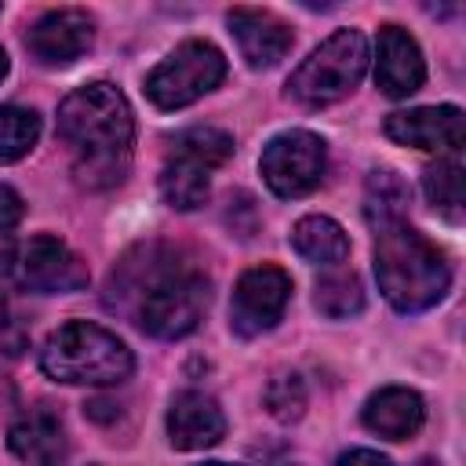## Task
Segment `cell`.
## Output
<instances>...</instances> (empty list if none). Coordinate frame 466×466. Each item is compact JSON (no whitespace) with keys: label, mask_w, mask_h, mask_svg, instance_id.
Masks as SVG:
<instances>
[{"label":"cell","mask_w":466,"mask_h":466,"mask_svg":"<svg viewBox=\"0 0 466 466\" xmlns=\"http://www.w3.org/2000/svg\"><path fill=\"white\" fill-rule=\"evenodd\" d=\"M106 302L131 313L135 324L153 339H182L208 309V277L182 258L178 248L149 240L116 262Z\"/></svg>","instance_id":"6da1fadb"},{"label":"cell","mask_w":466,"mask_h":466,"mask_svg":"<svg viewBox=\"0 0 466 466\" xmlns=\"http://www.w3.org/2000/svg\"><path fill=\"white\" fill-rule=\"evenodd\" d=\"M58 135L73 153V171L87 189L120 186L131 167V142H135V116L127 98L95 80L76 87L58 106Z\"/></svg>","instance_id":"7a4b0ae2"},{"label":"cell","mask_w":466,"mask_h":466,"mask_svg":"<svg viewBox=\"0 0 466 466\" xmlns=\"http://www.w3.org/2000/svg\"><path fill=\"white\" fill-rule=\"evenodd\" d=\"M375 277L386 302L400 313H422L448 295L451 266L444 251L408 222L375 229Z\"/></svg>","instance_id":"3957f363"},{"label":"cell","mask_w":466,"mask_h":466,"mask_svg":"<svg viewBox=\"0 0 466 466\" xmlns=\"http://www.w3.org/2000/svg\"><path fill=\"white\" fill-rule=\"evenodd\" d=\"M131 350L106 328L69 320L55 328L40 346V371L69 386H116L131 375Z\"/></svg>","instance_id":"277c9868"},{"label":"cell","mask_w":466,"mask_h":466,"mask_svg":"<svg viewBox=\"0 0 466 466\" xmlns=\"http://www.w3.org/2000/svg\"><path fill=\"white\" fill-rule=\"evenodd\" d=\"M368 69V40L360 29H339L320 47L309 51V58L291 73L288 91L302 106H331L346 98Z\"/></svg>","instance_id":"5b68a950"},{"label":"cell","mask_w":466,"mask_h":466,"mask_svg":"<svg viewBox=\"0 0 466 466\" xmlns=\"http://www.w3.org/2000/svg\"><path fill=\"white\" fill-rule=\"evenodd\" d=\"M0 277L22 291L62 295L87 284V266L58 237H29L0 251Z\"/></svg>","instance_id":"8992f818"},{"label":"cell","mask_w":466,"mask_h":466,"mask_svg":"<svg viewBox=\"0 0 466 466\" xmlns=\"http://www.w3.org/2000/svg\"><path fill=\"white\" fill-rule=\"evenodd\" d=\"M222 76H226L222 51L208 40H186L160 66H153V73L146 76V95L160 109H182L200 95L215 91Z\"/></svg>","instance_id":"52a82bcc"},{"label":"cell","mask_w":466,"mask_h":466,"mask_svg":"<svg viewBox=\"0 0 466 466\" xmlns=\"http://www.w3.org/2000/svg\"><path fill=\"white\" fill-rule=\"evenodd\" d=\"M262 178L277 197H306L324 182L328 146L313 131H284L262 149Z\"/></svg>","instance_id":"ba28073f"},{"label":"cell","mask_w":466,"mask_h":466,"mask_svg":"<svg viewBox=\"0 0 466 466\" xmlns=\"http://www.w3.org/2000/svg\"><path fill=\"white\" fill-rule=\"evenodd\" d=\"M291 299V277L280 266H255L248 269L237 288H233V302H229V324L237 335L255 339L269 328H277V320L284 317Z\"/></svg>","instance_id":"9c48e42d"},{"label":"cell","mask_w":466,"mask_h":466,"mask_svg":"<svg viewBox=\"0 0 466 466\" xmlns=\"http://www.w3.org/2000/svg\"><path fill=\"white\" fill-rule=\"evenodd\" d=\"M386 138L397 146H415L430 153H448L455 157L462 149L466 127H462V109L459 106H419V109H400L390 113L382 124Z\"/></svg>","instance_id":"30bf717a"},{"label":"cell","mask_w":466,"mask_h":466,"mask_svg":"<svg viewBox=\"0 0 466 466\" xmlns=\"http://www.w3.org/2000/svg\"><path fill=\"white\" fill-rule=\"evenodd\" d=\"M91 40H95V22L80 7L47 11L25 33L29 55L36 62H44V66H69V62H76L91 47Z\"/></svg>","instance_id":"8fae6325"},{"label":"cell","mask_w":466,"mask_h":466,"mask_svg":"<svg viewBox=\"0 0 466 466\" xmlns=\"http://www.w3.org/2000/svg\"><path fill=\"white\" fill-rule=\"evenodd\" d=\"M226 22H229V33H233V40H237V47L251 69L277 66L295 44L291 25L284 18H277L273 11H262V7H233L226 15Z\"/></svg>","instance_id":"7c38bea8"},{"label":"cell","mask_w":466,"mask_h":466,"mask_svg":"<svg viewBox=\"0 0 466 466\" xmlns=\"http://www.w3.org/2000/svg\"><path fill=\"white\" fill-rule=\"evenodd\" d=\"M426 62L419 44L400 25H382L375 44V84L390 98H408L422 87Z\"/></svg>","instance_id":"4fadbf2b"},{"label":"cell","mask_w":466,"mask_h":466,"mask_svg":"<svg viewBox=\"0 0 466 466\" xmlns=\"http://www.w3.org/2000/svg\"><path fill=\"white\" fill-rule=\"evenodd\" d=\"M222 433H226V415L215 404V397L186 390L171 400V408H167V441L178 451L211 448V444L222 441Z\"/></svg>","instance_id":"5bb4252c"},{"label":"cell","mask_w":466,"mask_h":466,"mask_svg":"<svg viewBox=\"0 0 466 466\" xmlns=\"http://www.w3.org/2000/svg\"><path fill=\"white\" fill-rule=\"evenodd\" d=\"M7 444L11 451L25 462V466H58L66 459V426L58 419V411H51L47 404L29 408L11 430H7Z\"/></svg>","instance_id":"9a60e30c"},{"label":"cell","mask_w":466,"mask_h":466,"mask_svg":"<svg viewBox=\"0 0 466 466\" xmlns=\"http://www.w3.org/2000/svg\"><path fill=\"white\" fill-rule=\"evenodd\" d=\"M422 419H426L422 397L404 386H386V390L371 393L364 404V426L386 441H404V437L419 433Z\"/></svg>","instance_id":"2e32d148"},{"label":"cell","mask_w":466,"mask_h":466,"mask_svg":"<svg viewBox=\"0 0 466 466\" xmlns=\"http://www.w3.org/2000/svg\"><path fill=\"white\" fill-rule=\"evenodd\" d=\"M291 248H295L306 262L335 269V266H342L346 255H350V237H346V229H342L335 218H328V215H306V218H299L295 229H291Z\"/></svg>","instance_id":"e0dca14e"},{"label":"cell","mask_w":466,"mask_h":466,"mask_svg":"<svg viewBox=\"0 0 466 466\" xmlns=\"http://www.w3.org/2000/svg\"><path fill=\"white\" fill-rule=\"evenodd\" d=\"M208 189H211L208 167L189 160V157H182V153H171V160L160 171V197L175 211H193V208H200L208 200Z\"/></svg>","instance_id":"ac0fdd59"},{"label":"cell","mask_w":466,"mask_h":466,"mask_svg":"<svg viewBox=\"0 0 466 466\" xmlns=\"http://www.w3.org/2000/svg\"><path fill=\"white\" fill-rule=\"evenodd\" d=\"M408 204H411V189H408V182L393 167H379V171L368 175V186H364V215H368L371 229L390 226V222H404Z\"/></svg>","instance_id":"d6986e66"},{"label":"cell","mask_w":466,"mask_h":466,"mask_svg":"<svg viewBox=\"0 0 466 466\" xmlns=\"http://www.w3.org/2000/svg\"><path fill=\"white\" fill-rule=\"evenodd\" d=\"M313 302L324 317L331 320H346V317H357L364 309V284L353 269H331L317 280V291H313Z\"/></svg>","instance_id":"ffe728a7"},{"label":"cell","mask_w":466,"mask_h":466,"mask_svg":"<svg viewBox=\"0 0 466 466\" xmlns=\"http://www.w3.org/2000/svg\"><path fill=\"white\" fill-rule=\"evenodd\" d=\"M422 193L433 204V211L459 222L462 218V167H459V160L441 157L437 164H430L422 171Z\"/></svg>","instance_id":"44dd1931"},{"label":"cell","mask_w":466,"mask_h":466,"mask_svg":"<svg viewBox=\"0 0 466 466\" xmlns=\"http://www.w3.org/2000/svg\"><path fill=\"white\" fill-rule=\"evenodd\" d=\"M40 138V116L22 106H0V164L22 160Z\"/></svg>","instance_id":"7402d4cb"},{"label":"cell","mask_w":466,"mask_h":466,"mask_svg":"<svg viewBox=\"0 0 466 466\" xmlns=\"http://www.w3.org/2000/svg\"><path fill=\"white\" fill-rule=\"evenodd\" d=\"M175 153H182L211 171L233 157V135H226L218 127H189L175 138Z\"/></svg>","instance_id":"603a6c76"},{"label":"cell","mask_w":466,"mask_h":466,"mask_svg":"<svg viewBox=\"0 0 466 466\" xmlns=\"http://www.w3.org/2000/svg\"><path fill=\"white\" fill-rule=\"evenodd\" d=\"M266 408H269V415L280 419V422L302 419V411H306V386H302V379H299L295 371L277 375V379L266 386Z\"/></svg>","instance_id":"cb8c5ba5"},{"label":"cell","mask_w":466,"mask_h":466,"mask_svg":"<svg viewBox=\"0 0 466 466\" xmlns=\"http://www.w3.org/2000/svg\"><path fill=\"white\" fill-rule=\"evenodd\" d=\"M22 197L11 189V186H0V233H7V229H15L18 222H22Z\"/></svg>","instance_id":"d4e9b609"},{"label":"cell","mask_w":466,"mask_h":466,"mask_svg":"<svg viewBox=\"0 0 466 466\" xmlns=\"http://www.w3.org/2000/svg\"><path fill=\"white\" fill-rule=\"evenodd\" d=\"M335 466H393L386 455H379V451H371V448H353V451H346V455H339V462Z\"/></svg>","instance_id":"484cf974"},{"label":"cell","mask_w":466,"mask_h":466,"mask_svg":"<svg viewBox=\"0 0 466 466\" xmlns=\"http://www.w3.org/2000/svg\"><path fill=\"white\" fill-rule=\"evenodd\" d=\"M4 324H7V299L0 295V328H4Z\"/></svg>","instance_id":"4316f807"},{"label":"cell","mask_w":466,"mask_h":466,"mask_svg":"<svg viewBox=\"0 0 466 466\" xmlns=\"http://www.w3.org/2000/svg\"><path fill=\"white\" fill-rule=\"evenodd\" d=\"M7 76V55H4V47H0V80Z\"/></svg>","instance_id":"83f0119b"},{"label":"cell","mask_w":466,"mask_h":466,"mask_svg":"<svg viewBox=\"0 0 466 466\" xmlns=\"http://www.w3.org/2000/svg\"><path fill=\"white\" fill-rule=\"evenodd\" d=\"M273 466H302V462H295V459H277Z\"/></svg>","instance_id":"f1b7e54d"},{"label":"cell","mask_w":466,"mask_h":466,"mask_svg":"<svg viewBox=\"0 0 466 466\" xmlns=\"http://www.w3.org/2000/svg\"><path fill=\"white\" fill-rule=\"evenodd\" d=\"M204 466H237V462H204Z\"/></svg>","instance_id":"f546056e"},{"label":"cell","mask_w":466,"mask_h":466,"mask_svg":"<svg viewBox=\"0 0 466 466\" xmlns=\"http://www.w3.org/2000/svg\"><path fill=\"white\" fill-rule=\"evenodd\" d=\"M419 466H433V462H419Z\"/></svg>","instance_id":"4dcf8cb0"}]
</instances>
